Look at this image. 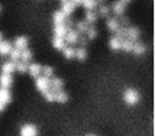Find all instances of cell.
Here are the masks:
<instances>
[{"instance_id": "33", "label": "cell", "mask_w": 155, "mask_h": 136, "mask_svg": "<svg viewBox=\"0 0 155 136\" xmlns=\"http://www.w3.org/2000/svg\"><path fill=\"white\" fill-rule=\"evenodd\" d=\"M41 74H42L44 76H46V78L51 79V78L53 76V74H54V69H53V67H51V65H45V67H42Z\"/></svg>"}, {"instance_id": "1", "label": "cell", "mask_w": 155, "mask_h": 136, "mask_svg": "<svg viewBox=\"0 0 155 136\" xmlns=\"http://www.w3.org/2000/svg\"><path fill=\"white\" fill-rule=\"evenodd\" d=\"M123 98H124V101H125V104H128V105H136L137 102L140 101V95L135 88H127V90L124 91Z\"/></svg>"}, {"instance_id": "43", "label": "cell", "mask_w": 155, "mask_h": 136, "mask_svg": "<svg viewBox=\"0 0 155 136\" xmlns=\"http://www.w3.org/2000/svg\"><path fill=\"white\" fill-rule=\"evenodd\" d=\"M63 2H67V0H61V3H63Z\"/></svg>"}, {"instance_id": "37", "label": "cell", "mask_w": 155, "mask_h": 136, "mask_svg": "<svg viewBox=\"0 0 155 136\" xmlns=\"http://www.w3.org/2000/svg\"><path fill=\"white\" fill-rule=\"evenodd\" d=\"M71 2H72L75 5H79V4H82V2H83V0H71Z\"/></svg>"}, {"instance_id": "20", "label": "cell", "mask_w": 155, "mask_h": 136, "mask_svg": "<svg viewBox=\"0 0 155 136\" xmlns=\"http://www.w3.org/2000/svg\"><path fill=\"white\" fill-rule=\"evenodd\" d=\"M97 19H98V15H97L95 11H88V10H86V12H84V21L87 22L90 26L95 23Z\"/></svg>"}, {"instance_id": "9", "label": "cell", "mask_w": 155, "mask_h": 136, "mask_svg": "<svg viewBox=\"0 0 155 136\" xmlns=\"http://www.w3.org/2000/svg\"><path fill=\"white\" fill-rule=\"evenodd\" d=\"M63 87H64V80H63L61 78H54V76L51 78V86H49L51 90L57 93V91L63 90Z\"/></svg>"}, {"instance_id": "21", "label": "cell", "mask_w": 155, "mask_h": 136, "mask_svg": "<svg viewBox=\"0 0 155 136\" xmlns=\"http://www.w3.org/2000/svg\"><path fill=\"white\" fill-rule=\"evenodd\" d=\"M65 18L67 16L64 15V12H63L61 10H57L53 12V23L54 25H60V23H64Z\"/></svg>"}, {"instance_id": "27", "label": "cell", "mask_w": 155, "mask_h": 136, "mask_svg": "<svg viewBox=\"0 0 155 136\" xmlns=\"http://www.w3.org/2000/svg\"><path fill=\"white\" fill-rule=\"evenodd\" d=\"M14 71H15V63L14 61H5L4 64L2 65V72H4V74L12 75Z\"/></svg>"}, {"instance_id": "26", "label": "cell", "mask_w": 155, "mask_h": 136, "mask_svg": "<svg viewBox=\"0 0 155 136\" xmlns=\"http://www.w3.org/2000/svg\"><path fill=\"white\" fill-rule=\"evenodd\" d=\"M63 56L65 57V59L71 60V59H75V48L74 46H65L64 49H63Z\"/></svg>"}, {"instance_id": "31", "label": "cell", "mask_w": 155, "mask_h": 136, "mask_svg": "<svg viewBox=\"0 0 155 136\" xmlns=\"http://www.w3.org/2000/svg\"><path fill=\"white\" fill-rule=\"evenodd\" d=\"M8 55H10L11 61H14V63H16V61L21 60V51H18V49H15V48L11 49V52Z\"/></svg>"}, {"instance_id": "19", "label": "cell", "mask_w": 155, "mask_h": 136, "mask_svg": "<svg viewBox=\"0 0 155 136\" xmlns=\"http://www.w3.org/2000/svg\"><path fill=\"white\" fill-rule=\"evenodd\" d=\"M98 11H97V15L101 16V18H107L110 15V7L106 4H98Z\"/></svg>"}, {"instance_id": "29", "label": "cell", "mask_w": 155, "mask_h": 136, "mask_svg": "<svg viewBox=\"0 0 155 136\" xmlns=\"http://www.w3.org/2000/svg\"><path fill=\"white\" fill-rule=\"evenodd\" d=\"M97 35H98V30H97L95 27L93 26V25H91V26H88L87 32H86V38L90 41V40H94V38H97Z\"/></svg>"}, {"instance_id": "18", "label": "cell", "mask_w": 155, "mask_h": 136, "mask_svg": "<svg viewBox=\"0 0 155 136\" xmlns=\"http://www.w3.org/2000/svg\"><path fill=\"white\" fill-rule=\"evenodd\" d=\"M11 101V93H10V88H3L0 87V102H3L4 105L10 104Z\"/></svg>"}, {"instance_id": "3", "label": "cell", "mask_w": 155, "mask_h": 136, "mask_svg": "<svg viewBox=\"0 0 155 136\" xmlns=\"http://www.w3.org/2000/svg\"><path fill=\"white\" fill-rule=\"evenodd\" d=\"M139 38H140V30L137 27L134 26L125 27V38L124 40H129L132 42H135V41H139Z\"/></svg>"}, {"instance_id": "25", "label": "cell", "mask_w": 155, "mask_h": 136, "mask_svg": "<svg viewBox=\"0 0 155 136\" xmlns=\"http://www.w3.org/2000/svg\"><path fill=\"white\" fill-rule=\"evenodd\" d=\"M86 57H87V51H86V48H82V46L75 48V59H78L79 61H83V60H86Z\"/></svg>"}, {"instance_id": "16", "label": "cell", "mask_w": 155, "mask_h": 136, "mask_svg": "<svg viewBox=\"0 0 155 136\" xmlns=\"http://www.w3.org/2000/svg\"><path fill=\"white\" fill-rule=\"evenodd\" d=\"M88 26H90V25L86 21H78V22H75V25H74V29H75L79 34H86Z\"/></svg>"}, {"instance_id": "12", "label": "cell", "mask_w": 155, "mask_h": 136, "mask_svg": "<svg viewBox=\"0 0 155 136\" xmlns=\"http://www.w3.org/2000/svg\"><path fill=\"white\" fill-rule=\"evenodd\" d=\"M75 7H76V5L74 4L71 0H67V2H63L61 3V11L64 12L65 16H70L71 14L75 11Z\"/></svg>"}, {"instance_id": "44", "label": "cell", "mask_w": 155, "mask_h": 136, "mask_svg": "<svg viewBox=\"0 0 155 136\" xmlns=\"http://www.w3.org/2000/svg\"><path fill=\"white\" fill-rule=\"evenodd\" d=\"M0 11H2V7H0Z\"/></svg>"}, {"instance_id": "2", "label": "cell", "mask_w": 155, "mask_h": 136, "mask_svg": "<svg viewBox=\"0 0 155 136\" xmlns=\"http://www.w3.org/2000/svg\"><path fill=\"white\" fill-rule=\"evenodd\" d=\"M49 86H51V79L46 76H44V75H40V76L35 78V87H37L38 91H41V93H44L45 90H48Z\"/></svg>"}, {"instance_id": "40", "label": "cell", "mask_w": 155, "mask_h": 136, "mask_svg": "<svg viewBox=\"0 0 155 136\" xmlns=\"http://www.w3.org/2000/svg\"><path fill=\"white\" fill-rule=\"evenodd\" d=\"M120 2H123L124 4H125V3H129V2H131V0H120Z\"/></svg>"}, {"instance_id": "17", "label": "cell", "mask_w": 155, "mask_h": 136, "mask_svg": "<svg viewBox=\"0 0 155 136\" xmlns=\"http://www.w3.org/2000/svg\"><path fill=\"white\" fill-rule=\"evenodd\" d=\"M52 46H53L54 49H57V51H63V49L65 48V41H64V38L53 35V38H52Z\"/></svg>"}, {"instance_id": "14", "label": "cell", "mask_w": 155, "mask_h": 136, "mask_svg": "<svg viewBox=\"0 0 155 136\" xmlns=\"http://www.w3.org/2000/svg\"><path fill=\"white\" fill-rule=\"evenodd\" d=\"M68 30H70V29H67V26H65L64 23L54 25V27H53V33H54V35H56V37H61V38H64V35L67 34Z\"/></svg>"}, {"instance_id": "23", "label": "cell", "mask_w": 155, "mask_h": 136, "mask_svg": "<svg viewBox=\"0 0 155 136\" xmlns=\"http://www.w3.org/2000/svg\"><path fill=\"white\" fill-rule=\"evenodd\" d=\"M68 101V94L64 90H60L54 94V102H59V104H65Z\"/></svg>"}, {"instance_id": "11", "label": "cell", "mask_w": 155, "mask_h": 136, "mask_svg": "<svg viewBox=\"0 0 155 136\" xmlns=\"http://www.w3.org/2000/svg\"><path fill=\"white\" fill-rule=\"evenodd\" d=\"M146 51H147V46H146L143 42H140V41H135L134 42V46H132V52H134V55H136V56H142V55L146 53Z\"/></svg>"}, {"instance_id": "15", "label": "cell", "mask_w": 155, "mask_h": 136, "mask_svg": "<svg viewBox=\"0 0 155 136\" xmlns=\"http://www.w3.org/2000/svg\"><path fill=\"white\" fill-rule=\"evenodd\" d=\"M11 49H12V44L10 41H5V40L0 41V55L2 56H7L11 52Z\"/></svg>"}, {"instance_id": "6", "label": "cell", "mask_w": 155, "mask_h": 136, "mask_svg": "<svg viewBox=\"0 0 155 136\" xmlns=\"http://www.w3.org/2000/svg\"><path fill=\"white\" fill-rule=\"evenodd\" d=\"M79 33L76 32L75 29H70L67 32V34L64 35V41L65 42H68L70 45H75V44H78V40H79Z\"/></svg>"}, {"instance_id": "8", "label": "cell", "mask_w": 155, "mask_h": 136, "mask_svg": "<svg viewBox=\"0 0 155 136\" xmlns=\"http://www.w3.org/2000/svg\"><path fill=\"white\" fill-rule=\"evenodd\" d=\"M41 71H42V65L38 64V63H30L29 65H27V72H29V75L31 78H37L41 75Z\"/></svg>"}, {"instance_id": "41", "label": "cell", "mask_w": 155, "mask_h": 136, "mask_svg": "<svg viewBox=\"0 0 155 136\" xmlns=\"http://www.w3.org/2000/svg\"><path fill=\"white\" fill-rule=\"evenodd\" d=\"M3 40V34H2V32H0V41Z\"/></svg>"}, {"instance_id": "7", "label": "cell", "mask_w": 155, "mask_h": 136, "mask_svg": "<svg viewBox=\"0 0 155 136\" xmlns=\"http://www.w3.org/2000/svg\"><path fill=\"white\" fill-rule=\"evenodd\" d=\"M27 45H29V40L25 35H19V37L15 38L14 41V46L12 48L18 49V51H23V49H27Z\"/></svg>"}, {"instance_id": "42", "label": "cell", "mask_w": 155, "mask_h": 136, "mask_svg": "<svg viewBox=\"0 0 155 136\" xmlns=\"http://www.w3.org/2000/svg\"><path fill=\"white\" fill-rule=\"evenodd\" d=\"M87 136H95V135H87Z\"/></svg>"}, {"instance_id": "4", "label": "cell", "mask_w": 155, "mask_h": 136, "mask_svg": "<svg viewBox=\"0 0 155 136\" xmlns=\"http://www.w3.org/2000/svg\"><path fill=\"white\" fill-rule=\"evenodd\" d=\"M19 136H38V129L33 124H26L21 128Z\"/></svg>"}, {"instance_id": "13", "label": "cell", "mask_w": 155, "mask_h": 136, "mask_svg": "<svg viewBox=\"0 0 155 136\" xmlns=\"http://www.w3.org/2000/svg\"><path fill=\"white\" fill-rule=\"evenodd\" d=\"M106 27L110 30V32L114 33L116 30L120 27V23H118V19L114 18V16H107L106 18Z\"/></svg>"}, {"instance_id": "36", "label": "cell", "mask_w": 155, "mask_h": 136, "mask_svg": "<svg viewBox=\"0 0 155 136\" xmlns=\"http://www.w3.org/2000/svg\"><path fill=\"white\" fill-rule=\"evenodd\" d=\"M78 42L80 44V46H82V48H86V45H87L88 40H87L86 37H82V35H79V40H78Z\"/></svg>"}, {"instance_id": "10", "label": "cell", "mask_w": 155, "mask_h": 136, "mask_svg": "<svg viewBox=\"0 0 155 136\" xmlns=\"http://www.w3.org/2000/svg\"><path fill=\"white\" fill-rule=\"evenodd\" d=\"M11 85H12V75L2 72V75H0V87L10 88Z\"/></svg>"}, {"instance_id": "24", "label": "cell", "mask_w": 155, "mask_h": 136, "mask_svg": "<svg viewBox=\"0 0 155 136\" xmlns=\"http://www.w3.org/2000/svg\"><path fill=\"white\" fill-rule=\"evenodd\" d=\"M33 60V52L30 49H23L21 51V61L23 63H30Z\"/></svg>"}, {"instance_id": "32", "label": "cell", "mask_w": 155, "mask_h": 136, "mask_svg": "<svg viewBox=\"0 0 155 136\" xmlns=\"http://www.w3.org/2000/svg\"><path fill=\"white\" fill-rule=\"evenodd\" d=\"M132 46H134V42L129 40H123L121 41V49H123L124 52H132Z\"/></svg>"}, {"instance_id": "28", "label": "cell", "mask_w": 155, "mask_h": 136, "mask_svg": "<svg viewBox=\"0 0 155 136\" xmlns=\"http://www.w3.org/2000/svg\"><path fill=\"white\" fill-rule=\"evenodd\" d=\"M82 5L88 11H94L97 7H98V3L97 0H83L82 2Z\"/></svg>"}, {"instance_id": "34", "label": "cell", "mask_w": 155, "mask_h": 136, "mask_svg": "<svg viewBox=\"0 0 155 136\" xmlns=\"http://www.w3.org/2000/svg\"><path fill=\"white\" fill-rule=\"evenodd\" d=\"M54 91L53 90H51V88H48V90H45L42 93V95H44V98L46 99L48 102H54Z\"/></svg>"}, {"instance_id": "5", "label": "cell", "mask_w": 155, "mask_h": 136, "mask_svg": "<svg viewBox=\"0 0 155 136\" xmlns=\"http://www.w3.org/2000/svg\"><path fill=\"white\" fill-rule=\"evenodd\" d=\"M109 7H110V12H113L116 16L124 15V11H125V4H124L123 2H120V0H117V2H113L112 4L109 5Z\"/></svg>"}, {"instance_id": "30", "label": "cell", "mask_w": 155, "mask_h": 136, "mask_svg": "<svg viewBox=\"0 0 155 136\" xmlns=\"http://www.w3.org/2000/svg\"><path fill=\"white\" fill-rule=\"evenodd\" d=\"M15 71L19 72V74H25L27 72V63H23V61H16L15 63Z\"/></svg>"}, {"instance_id": "38", "label": "cell", "mask_w": 155, "mask_h": 136, "mask_svg": "<svg viewBox=\"0 0 155 136\" xmlns=\"http://www.w3.org/2000/svg\"><path fill=\"white\" fill-rule=\"evenodd\" d=\"M4 109H5V105L3 104V102H0V112H3Z\"/></svg>"}, {"instance_id": "39", "label": "cell", "mask_w": 155, "mask_h": 136, "mask_svg": "<svg viewBox=\"0 0 155 136\" xmlns=\"http://www.w3.org/2000/svg\"><path fill=\"white\" fill-rule=\"evenodd\" d=\"M104 2H105V0H97V3H98V4H104Z\"/></svg>"}, {"instance_id": "22", "label": "cell", "mask_w": 155, "mask_h": 136, "mask_svg": "<svg viewBox=\"0 0 155 136\" xmlns=\"http://www.w3.org/2000/svg\"><path fill=\"white\" fill-rule=\"evenodd\" d=\"M121 41L120 38H117L116 35H113L112 38L109 40V48L112 49V51H120L121 49Z\"/></svg>"}, {"instance_id": "35", "label": "cell", "mask_w": 155, "mask_h": 136, "mask_svg": "<svg viewBox=\"0 0 155 136\" xmlns=\"http://www.w3.org/2000/svg\"><path fill=\"white\" fill-rule=\"evenodd\" d=\"M64 25L67 26V29H74V25H75V22L72 21V18H70V16H67L64 21Z\"/></svg>"}]
</instances>
